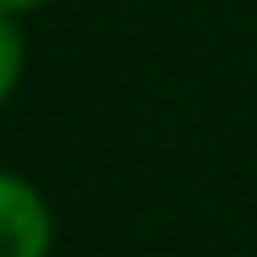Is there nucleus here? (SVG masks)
<instances>
[{
    "mask_svg": "<svg viewBox=\"0 0 257 257\" xmlns=\"http://www.w3.org/2000/svg\"><path fill=\"white\" fill-rule=\"evenodd\" d=\"M48 252H53V210L42 189L0 168V257H48Z\"/></svg>",
    "mask_w": 257,
    "mask_h": 257,
    "instance_id": "f257e3e1",
    "label": "nucleus"
},
{
    "mask_svg": "<svg viewBox=\"0 0 257 257\" xmlns=\"http://www.w3.org/2000/svg\"><path fill=\"white\" fill-rule=\"evenodd\" d=\"M21 68H27V42H21V27H16L11 16H0V110H6V100L16 95Z\"/></svg>",
    "mask_w": 257,
    "mask_h": 257,
    "instance_id": "f03ea898",
    "label": "nucleus"
},
{
    "mask_svg": "<svg viewBox=\"0 0 257 257\" xmlns=\"http://www.w3.org/2000/svg\"><path fill=\"white\" fill-rule=\"evenodd\" d=\"M48 0H0V16H11V21H21V16H32V11H42Z\"/></svg>",
    "mask_w": 257,
    "mask_h": 257,
    "instance_id": "7ed1b4c3",
    "label": "nucleus"
}]
</instances>
